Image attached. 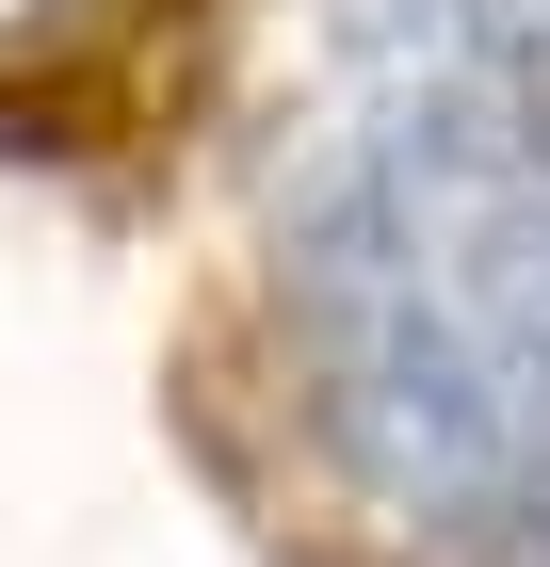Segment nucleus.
<instances>
[{"label": "nucleus", "mask_w": 550, "mask_h": 567, "mask_svg": "<svg viewBox=\"0 0 550 567\" xmlns=\"http://www.w3.org/2000/svg\"><path fill=\"white\" fill-rule=\"evenodd\" d=\"M276 276L388 519H550V0L308 17Z\"/></svg>", "instance_id": "f257e3e1"}]
</instances>
